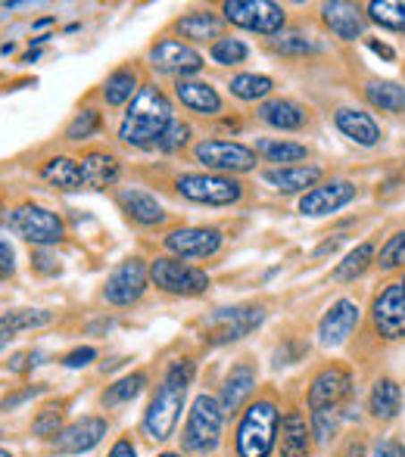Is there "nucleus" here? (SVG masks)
Returning a JSON list of instances; mask_svg holds the SVG:
<instances>
[{"instance_id":"nucleus-30","label":"nucleus","mask_w":405,"mask_h":457,"mask_svg":"<svg viewBox=\"0 0 405 457\" xmlns=\"http://www.w3.org/2000/svg\"><path fill=\"white\" fill-rule=\"evenodd\" d=\"M256 156H262L266 162H274V169H281V165L306 162V159H308V146L297 144V140L266 137V140H256Z\"/></svg>"},{"instance_id":"nucleus-37","label":"nucleus","mask_w":405,"mask_h":457,"mask_svg":"<svg viewBox=\"0 0 405 457\" xmlns=\"http://www.w3.org/2000/svg\"><path fill=\"white\" fill-rule=\"evenodd\" d=\"M365 16L381 29L405 35V0H371L365 6Z\"/></svg>"},{"instance_id":"nucleus-52","label":"nucleus","mask_w":405,"mask_h":457,"mask_svg":"<svg viewBox=\"0 0 405 457\" xmlns=\"http://www.w3.org/2000/svg\"><path fill=\"white\" fill-rule=\"evenodd\" d=\"M340 243H343V237H333V240H327L325 246H318L315 249V259H321V255H327V253H333V249L340 246Z\"/></svg>"},{"instance_id":"nucleus-13","label":"nucleus","mask_w":405,"mask_h":457,"mask_svg":"<svg viewBox=\"0 0 405 457\" xmlns=\"http://www.w3.org/2000/svg\"><path fill=\"white\" fill-rule=\"evenodd\" d=\"M371 327L384 343H400L405 339V287L387 283L371 302Z\"/></svg>"},{"instance_id":"nucleus-47","label":"nucleus","mask_w":405,"mask_h":457,"mask_svg":"<svg viewBox=\"0 0 405 457\" xmlns=\"http://www.w3.org/2000/svg\"><path fill=\"white\" fill-rule=\"evenodd\" d=\"M44 392V386H29V389H22V392H13V395H6L4 402H0V411H13V408H19V404H25L29 398H35V395H41Z\"/></svg>"},{"instance_id":"nucleus-33","label":"nucleus","mask_w":405,"mask_h":457,"mask_svg":"<svg viewBox=\"0 0 405 457\" xmlns=\"http://www.w3.org/2000/svg\"><path fill=\"white\" fill-rule=\"evenodd\" d=\"M346 411L350 408H321V411H308V427H312V439L318 448H327L337 442L340 429L346 423Z\"/></svg>"},{"instance_id":"nucleus-3","label":"nucleus","mask_w":405,"mask_h":457,"mask_svg":"<svg viewBox=\"0 0 405 457\" xmlns=\"http://www.w3.org/2000/svg\"><path fill=\"white\" fill-rule=\"evenodd\" d=\"M281 408L274 395H259L237 414L234 457H272L278 448Z\"/></svg>"},{"instance_id":"nucleus-21","label":"nucleus","mask_w":405,"mask_h":457,"mask_svg":"<svg viewBox=\"0 0 405 457\" xmlns=\"http://www.w3.org/2000/svg\"><path fill=\"white\" fill-rule=\"evenodd\" d=\"M321 22L331 29V35H337L340 41H356V37H365V25H368V16H365L362 6L346 4V0H333V4L321 6Z\"/></svg>"},{"instance_id":"nucleus-56","label":"nucleus","mask_w":405,"mask_h":457,"mask_svg":"<svg viewBox=\"0 0 405 457\" xmlns=\"http://www.w3.org/2000/svg\"><path fill=\"white\" fill-rule=\"evenodd\" d=\"M402 287H405V280H402Z\"/></svg>"},{"instance_id":"nucleus-49","label":"nucleus","mask_w":405,"mask_h":457,"mask_svg":"<svg viewBox=\"0 0 405 457\" xmlns=\"http://www.w3.org/2000/svg\"><path fill=\"white\" fill-rule=\"evenodd\" d=\"M106 457H138V445H134L131 436H119L113 442V448L106 452Z\"/></svg>"},{"instance_id":"nucleus-55","label":"nucleus","mask_w":405,"mask_h":457,"mask_svg":"<svg viewBox=\"0 0 405 457\" xmlns=\"http://www.w3.org/2000/svg\"><path fill=\"white\" fill-rule=\"evenodd\" d=\"M0 457H13L10 452H6V448H0Z\"/></svg>"},{"instance_id":"nucleus-53","label":"nucleus","mask_w":405,"mask_h":457,"mask_svg":"<svg viewBox=\"0 0 405 457\" xmlns=\"http://www.w3.org/2000/svg\"><path fill=\"white\" fill-rule=\"evenodd\" d=\"M10 339H13V337H10V333H6V330H0V352H4V349H6V343H10Z\"/></svg>"},{"instance_id":"nucleus-9","label":"nucleus","mask_w":405,"mask_h":457,"mask_svg":"<svg viewBox=\"0 0 405 457\" xmlns=\"http://www.w3.org/2000/svg\"><path fill=\"white\" fill-rule=\"evenodd\" d=\"M194 159L212 175H243L256 169V150L237 140H200Z\"/></svg>"},{"instance_id":"nucleus-39","label":"nucleus","mask_w":405,"mask_h":457,"mask_svg":"<svg viewBox=\"0 0 405 457\" xmlns=\"http://www.w3.org/2000/svg\"><path fill=\"white\" fill-rule=\"evenodd\" d=\"M231 94L243 103H256V100H266L268 94L274 91V81L268 75H256V72H243L231 79Z\"/></svg>"},{"instance_id":"nucleus-48","label":"nucleus","mask_w":405,"mask_h":457,"mask_svg":"<svg viewBox=\"0 0 405 457\" xmlns=\"http://www.w3.org/2000/svg\"><path fill=\"white\" fill-rule=\"evenodd\" d=\"M94 358H97V349L85 345V349H75V352H69V355H63V364L66 367H88Z\"/></svg>"},{"instance_id":"nucleus-32","label":"nucleus","mask_w":405,"mask_h":457,"mask_svg":"<svg viewBox=\"0 0 405 457\" xmlns=\"http://www.w3.org/2000/svg\"><path fill=\"white\" fill-rule=\"evenodd\" d=\"M41 178L50 181L60 190H81L85 187V175H81V162L79 159H69V156H54L41 165Z\"/></svg>"},{"instance_id":"nucleus-44","label":"nucleus","mask_w":405,"mask_h":457,"mask_svg":"<svg viewBox=\"0 0 405 457\" xmlns=\"http://www.w3.org/2000/svg\"><path fill=\"white\" fill-rule=\"evenodd\" d=\"M190 140V125L188 121H172L169 128H165V134L159 137V144H156V150L159 153H178L184 144Z\"/></svg>"},{"instance_id":"nucleus-29","label":"nucleus","mask_w":405,"mask_h":457,"mask_svg":"<svg viewBox=\"0 0 405 457\" xmlns=\"http://www.w3.org/2000/svg\"><path fill=\"white\" fill-rule=\"evenodd\" d=\"M175 31L194 44H206V41L215 44L218 37H222V19L209 10H194V12H188V16L178 19Z\"/></svg>"},{"instance_id":"nucleus-40","label":"nucleus","mask_w":405,"mask_h":457,"mask_svg":"<svg viewBox=\"0 0 405 457\" xmlns=\"http://www.w3.org/2000/svg\"><path fill=\"white\" fill-rule=\"evenodd\" d=\"M63 420H66V402L47 404V408L38 411V417L31 420V433L38 439H56L63 429Z\"/></svg>"},{"instance_id":"nucleus-23","label":"nucleus","mask_w":405,"mask_h":457,"mask_svg":"<svg viewBox=\"0 0 405 457\" xmlns=\"http://www.w3.org/2000/svg\"><path fill=\"white\" fill-rule=\"evenodd\" d=\"M368 414L377 423H393L402 414V386L393 377H377L368 392Z\"/></svg>"},{"instance_id":"nucleus-43","label":"nucleus","mask_w":405,"mask_h":457,"mask_svg":"<svg viewBox=\"0 0 405 457\" xmlns=\"http://www.w3.org/2000/svg\"><path fill=\"white\" fill-rule=\"evenodd\" d=\"M375 265L381 268V271H396V268L405 265V230L400 234H393L387 243L381 246V253H377Z\"/></svg>"},{"instance_id":"nucleus-15","label":"nucleus","mask_w":405,"mask_h":457,"mask_svg":"<svg viewBox=\"0 0 405 457\" xmlns=\"http://www.w3.org/2000/svg\"><path fill=\"white\" fill-rule=\"evenodd\" d=\"M150 66L159 75H175V79H190L203 69V56L190 44L178 37H163L150 47Z\"/></svg>"},{"instance_id":"nucleus-6","label":"nucleus","mask_w":405,"mask_h":457,"mask_svg":"<svg viewBox=\"0 0 405 457\" xmlns=\"http://www.w3.org/2000/svg\"><path fill=\"white\" fill-rule=\"evenodd\" d=\"M266 320V308L262 305H234V308H218V312L203 318V339L209 345H228L253 333Z\"/></svg>"},{"instance_id":"nucleus-19","label":"nucleus","mask_w":405,"mask_h":457,"mask_svg":"<svg viewBox=\"0 0 405 457\" xmlns=\"http://www.w3.org/2000/svg\"><path fill=\"white\" fill-rule=\"evenodd\" d=\"M359 305L352 299H337L331 308L325 312V318L318 320V343L325 349H340L346 339L352 337V330L359 327Z\"/></svg>"},{"instance_id":"nucleus-51","label":"nucleus","mask_w":405,"mask_h":457,"mask_svg":"<svg viewBox=\"0 0 405 457\" xmlns=\"http://www.w3.org/2000/svg\"><path fill=\"white\" fill-rule=\"evenodd\" d=\"M368 50H375L377 56H384L387 62H393L396 60V50L390 47V44H384V41H375V37H368Z\"/></svg>"},{"instance_id":"nucleus-16","label":"nucleus","mask_w":405,"mask_h":457,"mask_svg":"<svg viewBox=\"0 0 405 457\" xmlns=\"http://www.w3.org/2000/svg\"><path fill=\"white\" fill-rule=\"evenodd\" d=\"M165 249H169L175 259H209L222 249L224 237L218 228H175L165 234Z\"/></svg>"},{"instance_id":"nucleus-41","label":"nucleus","mask_w":405,"mask_h":457,"mask_svg":"<svg viewBox=\"0 0 405 457\" xmlns=\"http://www.w3.org/2000/svg\"><path fill=\"white\" fill-rule=\"evenodd\" d=\"M209 56H212V62H218V66H237V62H243L249 56V47L240 41V37H218V41L209 47Z\"/></svg>"},{"instance_id":"nucleus-7","label":"nucleus","mask_w":405,"mask_h":457,"mask_svg":"<svg viewBox=\"0 0 405 457\" xmlns=\"http://www.w3.org/2000/svg\"><path fill=\"white\" fill-rule=\"evenodd\" d=\"M6 224H10L13 234H19L22 240H29L31 246H56L66 237V224L56 212L44 209V205L25 203L16 205V209L6 215Z\"/></svg>"},{"instance_id":"nucleus-17","label":"nucleus","mask_w":405,"mask_h":457,"mask_svg":"<svg viewBox=\"0 0 405 457\" xmlns=\"http://www.w3.org/2000/svg\"><path fill=\"white\" fill-rule=\"evenodd\" d=\"M256 383H259V370H256L253 361L243 358V361L231 364V370L224 373L222 386H218V404H222L224 414L228 417L240 414L249 404V398H253Z\"/></svg>"},{"instance_id":"nucleus-10","label":"nucleus","mask_w":405,"mask_h":457,"mask_svg":"<svg viewBox=\"0 0 405 457\" xmlns=\"http://www.w3.org/2000/svg\"><path fill=\"white\" fill-rule=\"evenodd\" d=\"M175 190L184 199L200 205H234L243 196V184L231 175H212V171H197V175H181L175 181Z\"/></svg>"},{"instance_id":"nucleus-35","label":"nucleus","mask_w":405,"mask_h":457,"mask_svg":"<svg viewBox=\"0 0 405 457\" xmlns=\"http://www.w3.org/2000/svg\"><path fill=\"white\" fill-rule=\"evenodd\" d=\"M140 91V81H138V72L128 66L115 69L106 81H103V100L106 106H125L128 100H134Z\"/></svg>"},{"instance_id":"nucleus-31","label":"nucleus","mask_w":405,"mask_h":457,"mask_svg":"<svg viewBox=\"0 0 405 457\" xmlns=\"http://www.w3.org/2000/svg\"><path fill=\"white\" fill-rule=\"evenodd\" d=\"M365 100L371 109H381V112L400 115L405 112V87L400 81H387V79H371L365 85Z\"/></svg>"},{"instance_id":"nucleus-28","label":"nucleus","mask_w":405,"mask_h":457,"mask_svg":"<svg viewBox=\"0 0 405 457\" xmlns=\"http://www.w3.org/2000/svg\"><path fill=\"white\" fill-rule=\"evenodd\" d=\"M119 159L106 150H91L81 156V175H85V187L91 190H106L119 181Z\"/></svg>"},{"instance_id":"nucleus-14","label":"nucleus","mask_w":405,"mask_h":457,"mask_svg":"<svg viewBox=\"0 0 405 457\" xmlns=\"http://www.w3.org/2000/svg\"><path fill=\"white\" fill-rule=\"evenodd\" d=\"M109 433V420L100 414H85L79 420L66 423L60 429L56 439H50V448L54 454H63V457H72V454H88L103 442V436Z\"/></svg>"},{"instance_id":"nucleus-4","label":"nucleus","mask_w":405,"mask_h":457,"mask_svg":"<svg viewBox=\"0 0 405 457\" xmlns=\"http://www.w3.org/2000/svg\"><path fill=\"white\" fill-rule=\"evenodd\" d=\"M224 420L228 414L218 404V395H209V392H200L194 398L188 411V420H184L181 429V452L194 454V457H209L218 452L224 436Z\"/></svg>"},{"instance_id":"nucleus-22","label":"nucleus","mask_w":405,"mask_h":457,"mask_svg":"<svg viewBox=\"0 0 405 457\" xmlns=\"http://www.w3.org/2000/svg\"><path fill=\"white\" fill-rule=\"evenodd\" d=\"M333 125L343 137H350L356 146H377L381 144V125L375 121V115L365 109L340 106L333 112Z\"/></svg>"},{"instance_id":"nucleus-8","label":"nucleus","mask_w":405,"mask_h":457,"mask_svg":"<svg viewBox=\"0 0 405 457\" xmlns=\"http://www.w3.org/2000/svg\"><path fill=\"white\" fill-rule=\"evenodd\" d=\"M150 280L156 289L169 295H203L209 289V274L200 271V268L188 265V262L175 259V255H159V259L150 262Z\"/></svg>"},{"instance_id":"nucleus-11","label":"nucleus","mask_w":405,"mask_h":457,"mask_svg":"<svg viewBox=\"0 0 405 457\" xmlns=\"http://www.w3.org/2000/svg\"><path fill=\"white\" fill-rule=\"evenodd\" d=\"M222 12L231 25L256 35H278L287 22L284 6L268 4V0H228L222 4Z\"/></svg>"},{"instance_id":"nucleus-36","label":"nucleus","mask_w":405,"mask_h":457,"mask_svg":"<svg viewBox=\"0 0 405 457\" xmlns=\"http://www.w3.org/2000/svg\"><path fill=\"white\" fill-rule=\"evenodd\" d=\"M375 243H359L356 249H352L350 255H346L343 262H340L337 268H333V280L337 283H352L359 280L365 271H368L371 265H375Z\"/></svg>"},{"instance_id":"nucleus-34","label":"nucleus","mask_w":405,"mask_h":457,"mask_svg":"<svg viewBox=\"0 0 405 457\" xmlns=\"http://www.w3.org/2000/svg\"><path fill=\"white\" fill-rule=\"evenodd\" d=\"M144 389H147V373L134 370V373H128V377H119L113 386H106V389H103V395H100V404L106 411L125 408V404H131Z\"/></svg>"},{"instance_id":"nucleus-50","label":"nucleus","mask_w":405,"mask_h":457,"mask_svg":"<svg viewBox=\"0 0 405 457\" xmlns=\"http://www.w3.org/2000/svg\"><path fill=\"white\" fill-rule=\"evenodd\" d=\"M13 268H16V255H13V246L0 237V277H10Z\"/></svg>"},{"instance_id":"nucleus-18","label":"nucleus","mask_w":405,"mask_h":457,"mask_svg":"<svg viewBox=\"0 0 405 457\" xmlns=\"http://www.w3.org/2000/svg\"><path fill=\"white\" fill-rule=\"evenodd\" d=\"M352 199H356V184L343 181V178H333V181H325V184L312 187V190L300 199V215H306V218L331 215V212L350 205Z\"/></svg>"},{"instance_id":"nucleus-12","label":"nucleus","mask_w":405,"mask_h":457,"mask_svg":"<svg viewBox=\"0 0 405 457\" xmlns=\"http://www.w3.org/2000/svg\"><path fill=\"white\" fill-rule=\"evenodd\" d=\"M147 283H150V265L134 255V259H125L122 265L113 268V274L103 283V299L119 308L134 305L147 293Z\"/></svg>"},{"instance_id":"nucleus-42","label":"nucleus","mask_w":405,"mask_h":457,"mask_svg":"<svg viewBox=\"0 0 405 457\" xmlns=\"http://www.w3.org/2000/svg\"><path fill=\"white\" fill-rule=\"evenodd\" d=\"M100 128H103V119L97 109H81L66 125V140H88V137H94Z\"/></svg>"},{"instance_id":"nucleus-5","label":"nucleus","mask_w":405,"mask_h":457,"mask_svg":"<svg viewBox=\"0 0 405 457\" xmlns=\"http://www.w3.org/2000/svg\"><path fill=\"white\" fill-rule=\"evenodd\" d=\"M352 395H356V373L346 364H327L308 379L306 389V408H350Z\"/></svg>"},{"instance_id":"nucleus-1","label":"nucleus","mask_w":405,"mask_h":457,"mask_svg":"<svg viewBox=\"0 0 405 457\" xmlns=\"http://www.w3.org/2000/svg\"><path fill=\"white\" fill-rule=\"evenodd\" d=\"M194 358H175L165 367L163 379H159L156 392H153L150 404H147L144 417H140V433L150 442H169L175 436L184 402H188V389L194 383Z\"/></svg>"},{"instance_id":"nucleus-46","label":"nucleus","mask_w":405,"mask_h":457,"mask_svg":"<svg viewBox=\"0 0 405 457\" xmlns=\"http://www.w3.org/2000/svg\"><path fill=\"white\" fill-rule=\"evenodd\" d=\"M371 457H405V442L396 439V436H384V439L375 442Z\"/></svg>"},{"instance_id":"nucleus-25","label":"nucleus","mask_w":405,"mask_h":457,"mask_svg":"<svg viewBox=\"0 0 405 457\" xmlns=\"http://www.w3.org/2000/svg\"><path fill=\"white\" fill-rule=\"evenodd\" d=\"M119 205L134 224H140V228H156V224L165 221L163 203H159L153 193L138 190V187H131V190H119Z\"/></svg>"},{"instance_id":"nucleus-24","label":"nucleus","mask_w":405,"mask_h":457,"mask_svg":"<svg viewBox=\"0 0 405 457\" xmlns=\"http://www.w3.org/2000/svg\"><path fill=\"white\" fill-rule=\"evenodd\" d=\"M262 181L272 184L278 193H306L321 181L318 165H281V169H266Z\"/></svg>"},{"instance_id":"nucleus-2","label":"nucleus","mask_w":405,"mask_h":457,"mask_svg":"<svg viewBox=\"0 0 405 457\" xmlns=\"http://www.w3.org/2000/svg\"><path fill=\"white\" fill-rule=\"evenodd\" d=\"M172 121H175V115H172L169 96L156 85H140L138 96L122 115L119 140L125 146H134V150H153Z\"/></svg>"},{"instance_id":"nucleus-26","label":"nucleus","mask_w":405,"mask_h":457,"mask_svg":"<svg viewBox=\"0 0 405 457\" xmlns=\"http://www.w3.org/2000/svg\"><path fill=\"white\" fill-rule=\"evenodd\" d=\"M175 96L181 100V106H188L197 115H218L222 112V96L209 81H197V79H178Z\"/></svg>"},{"instance_id":"nucleus-45","label":"nucleus","mask_w":405,"mask_h":457,"mask_svg":"<svg viewBox=\"0 0 405 457\" xmlns=\"http://www.w3.org/2000/svg\"><path fill=\"white\" fill-rule=\"evenodd\" d=\"M272 47L284 56H303V54H315V50H321V44H315L312 37H303V35H287V37L272 41Z\"/></svg>"},{"instance_id":"nucleus-38","label":"nucleus","mask_w":405,"mask_h":457,"mask_svg":"<svg viewBox=\"0 0 405 457\" xmlns=\"http://www.w3.org/2000/svg\"><path fill=\"white\" fill-rule=\"evenodd\" d=\"M54 320V312H44V308H16V312H6L0 318V330L22 333V330H38V327H47Z\"/></svg>"},{"instance_id":"nucleus-27","label":"nucleus","mask_w":405,"mask_h":457,"mask_svg":"<svg viewBox=\"0 0 405 457\" xmlns=\"http://www.w3.org/2000/svg\"><path fill=\"white\" fill-rule=\"evenodd\" d=\"M259 119L268 128H278V131H300L306 125V109L297 100H287V96H274L259 106Z\"/></svg>"},{"instance_id":"nucleus-54","label":"nucleus","mask_w":405,"mask_h":457,"mask_svg":"<svg viewBox=\"0 0 405 457\" xmlns=\"http://www.w3.org/2000/svg\"><path fill=\"white\" fill-rule=\"evenodd\" d=\"M156 457H184L181 452H163V454H156Z\"/></svg>"},{"instance_id":"nucleus-20","label":"nucleus","mask_w":405,"mask_h":457,"mask_svg":"<svg viewBox=\"0 0 405 457\" xmlns=\"http://www.w3.org/2000/svg\"><path fill=\"white\" fill-rule=\"evenodd\" d=\"M315 448L308 417L300 408H287L278 427V452L281 457H308Z\"/></svg>"}]
</instances>
